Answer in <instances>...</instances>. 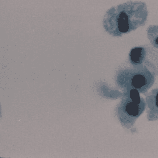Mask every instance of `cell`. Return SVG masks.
<instances>
[{
    "instance_id": "cell-1",
    "label": "cell",
    "mask_w": 158,
    "mask_h": 158,
    "mask_svg": "<svg viewBox=\"0 0 158 158\" xmlns=\"http://www.w3.org/2000/svg\"><path fill=\"white\" fill-rule=\"evenodd\" d=\"M148 15L144 2H128L107 11L103 18V27L110 35L121 37L144 25Z\"/></svg>"
},
{
    "instance_id": "cell-2",
    "label": "cell",
    "mask_w": 158,
    "mask_h": 158,
    "mask_svg": "<svg viewBox=\"0 0 158 158\" xmlns=\"http://www.w3.org/2000/svg\"><path fill=\"white\" fill-rule=\"evenodd\" d=\"M118 72L116 81L118 85L127 93L133 89L145 94L154 83V77L145 65H132Z\"/></svg>"
},
{
    "instance_id": "cell-3",
    "label": "cell",
    "mask_w": 158,
    "mask_h": 158,
    "mask_svg": "<svg viewBox=\"0 0 158 158\" xmlns=\"http://www.w3.org/2000/svg\"><path fill=\"white\" fill-rule=\"evenodd\" d=\"M140 94L136 89L125 93L117 106L116 116L122 125L125 128L133 126L146 109V101L140 97Z\"/></svg>"
},
{
    "instance_id": "cell-4",
    "label": "cell",
    "mask_w": 158,
    "mask_h": 158,
    "mask_svg": "<svg viewBox=\"0 0 158 158\" xmlns=\"http://www.w3.org/2000/svg\"><path fill=\"white\" fill-rule=\"evenodd\" d=\"M147 118L149 121L158 120V89H152L146 98Z\"/></svg>"
},
{
    "instance_id": "cell-5",
    "label": "cell",
    "mask_w": 158,
    "mask_h": 158,
    "mask_svg": "<svg viewBox=\"0 0 158 158\" xmlns=\"http://www.w3.org/2000/svg\"><path fill=\"white\" fill-rule=\"evenodd\" d=\"M146 55V51L143 47H135L131 50L129 53L130 63L134 66L142 64Z\"/></svg>"
},
{
    "instance_id": "cell-6",
    "label": "cell",
    "mask_w": 158,
    "mask_h": 158,
    "mask_svg": "<svg viewBox=\"0 0 158 158\" xmlns=\"http://www.w3.org/2000/svg\"><path fill=\"white\" fill-rule=\"evenodd\" d=\"M147 34L152 45L158 49V26H150L147 29Z\"/></svg>"
}]
</instances>
